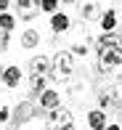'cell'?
<instances>
[{"label":"cell","mask_w":122,"mask_h":130,"mask_svg":"<svg viewBox=\"0 0 122 130\" xmlns=\"http://www.w3.org/2000/svg\"><path fill=\"white\" fill-rule=\"evenodd\" d=\"M96 69L98 72H112V69L122 67V32H109L96 37Z\"/></svg>","instance_id":"cell-1"},{"label":"cell","mask_w":122,"mask_h":130,"mask_svg":"<svg viewBox=\"0 0 122 130\" xmlns=\"http://www.w3.org/2000/svg\"><path fill=\"white\" fill-rule=\"evenodd\" d=\"M48 80L59 82V85H69L74 80V56L69 51H56L50 56V72Z\"/></svg>","instance_id":"cell-2"},{"label":"cell","mask_w":122,"mask_h":130,"mask_svg":"<svg viewBox=\"0 0 122 130\" xmlns=\"http://www.w3.org/2000/svg\"><path fill=\"white\" fill-rule=\"evenodd\" d=\"M43 130H77L74 122V111L69 106H59L56 111L43 117Z\"/></svg>","instance_id":"cell-3"},{"label":"cell","mask_w":122,"mask_h":130,"mask_svg":"<svg viewBox=\"0 0 122 130\" xmlns=\"http://www.w3.org/2000/svg\"><path fill=\"white\" fill-rule=\"evenodd\" d=\"M37 106H34V101H19L16 104V109H13V114H11V127L13 130H19L21 125H27V122H32V117H37Z\"/></svg>","instance_id":"cell-4"},{"label":"cell","mask_w":122,"mask_h":130,"mask_svg":"<svg viewBox=\"0 0 122 130\" xmlns=\"http://www.w3.org/2000/svg\"><path fill=\"white\" fill-rule=\"evenodd\" d=\"M16 21H34L40 16V0H16Z\"/></svg>","instance_id":"cell-5"},{"label":"cell","mask_w":122,"mask_h":130,"mask_svg":"<svg viewBox=\"0 0 122 130\" xmlns=\"http://www.w3.org/2000/svg\"><path fill=\"white\" fill-rule=\"evenodd\" d=\"M27 72H29V77H48V72H50V56H48V53H34L29 61H27Z\"/></svg>","instance_id":"cell-6"},{"label":"cell","mask_w":122,"mask_h":130,"mask_svg":"<svg viewBox=\"0 0 122 130\" xmlns=\"http://www.w3.org/2000/svg\"><path fill=\"white\" fill-rule=\"evenodd\" d=\"M59 106H64V104H61V96H59V90H56V88H48V90H45L43 96L37 98V109L45 111V114L56 111Z\"/></svg>","instance_id":"cell-7"},{"label":"cell","mask_w":122,"mask_h":130,"mask_svg":"<svg viewBox=\"0 0 122 130\" xmlns=\"http://www.w3.org/2000/svg\"><path fill=\"white\" fill-rule=\"evenodd\" d=\"M77 8H80V21H82V24L101 21V16H103L101 3H77Z\"/></svg>","instance_id":"cell-8"},{"label":"cell","mask_w":122,"mask_h":130,"mask_svg":"<svg viewBox=\"0 0 122 130\" xmlns=\"http://www.w3.org/2000/svg\"><path fill=\"white\" fill-rule=\"evenodd\" d=\"M21 80H24V72H21L19 64H8L3 72V85L8 88V90H16V88L21 85Z\"/></svg>","instance_id":"cell-9"},{"label":"cell","mask_w":122,"mask_h":130,"mask_svg":"<svg viewBox=\"0 0 122 130\" xmlns=\"http://www.w3.org/2000/svg\"><path fill=\"white\" fill-rule=\"evenodd\" d=\"M101 35H109V32H117L119 27V11L117 8H103V16H101Z\"/></svg>","instance_id":"cell-10"},{"label":"cell","mask_w":122,"mask_h":130,"mask_svg":"<svg viewBox=\"0 0 122 130\" xmlns=\"http://www.w3.org/2000/svg\"><path fill=\"white\" fill-rule=\"evenodd\" d=\"M27 85H29L27 101H37V98L48 90V77H29V74H27Z\"/></svg>","instance_id":"cell-11"},{"label":"cell","mask_w":122,"mask_h":130,"mask_svg":"<svg viewBox=\"0 0 122 130\" xmlns=\"http://www.w3.org/2000/svg\"><path fill=\"white\" fill-rule=\"evenodd\" d=\"M43 43V37H40V32L34 27H27L24 32H21V37H19V45L24 51H37V45Z\"/></svg>","instance_id":"cell-12"},{"label":"cell","mask_w":122,"mask_h":130,"mask_svg":"<svg viewBox=\"0 0 122 130\" xmlns=\"http://www.w3.org/2000/svg\"><path fill=\"white\" fill-rule=\"evenodd\" d=\"M48 24H50V32H53V35H64V32L72 29V19H69L64 11H59V13H53L48 19Z\"/></svg>","instance_id":"cell-13"},{"label":"cell","mask_w":122,"mask_h":130,"mask_svg":"<svg viewBox=\"0 0 122 130\" xmlns=\"http://www.w3.org/2000/svg\"><path fill=\"white\" fill-rule=\"evenodd\" d=\"M88 127L90 130H106L109 127V114L101 109H90L88 111Z\"/></svg>","instance_id":"cell-14"},{"label":"cell","mask_w":122,"mask_h":130,"mask_svg":"<svg viewBox=\"0 0 122 130\" xmlns=\"http://www.w3.org/2000/svg\"><path fill=\"white\" fill-rule=\"evenodd\" d=\"M90 45L96 48V37H90V35H85L82 40H77V43H72V48H69V53H72L74 58H77V56H80V58H85V56L90 53Z\"/></svg>","instance_id":"cell-15"},{"label":"cell","mask_w":122,"mask_h":130,"mask_svg":"<svg viewBox=\"0 0 122 130\" xmlns=\"http://www.w3.org/2000/svg\"><path fill=\"white\" fill-rule=\"evenodd\" d=\"M13 29H16V13H3L0 16V32L13 35Z\"/></svg>","instance_id":"cell-16"},{"label":"cell","mask_w":122,"mask_h":130,"mask_svg":"<svg viewBox=\"0 0 122 130\" xmlns=\"http://www.w3.org/2000/svg\"><path fill=\"white\" fill-rule=\"evenodd\" d=\"M40 13H48V16L59 13V0H40Z\"/></svg>","instance_id":"cell-17"},{"label":"cell","mask_w":122,"mask_h":130,"mask_svg":"<svg viewBox=\"0 0 122 130\" xmlns=\"http://www.w3.org/2000/svg\"><path fill=\"white\" fill-rule=\"evenodd\" d=\"M11 114H13V109L8 104H0V125H11Z\"/></svg>","instance_id":"cell-18"},{"label":"cell","mask_w":122,"mask_h":130,"mask_svg":"<svg viewBox=\"0 0 122 130\" xmlns=\"http://www.w3.org/2000/svg\"><path fill=\"white\" fill-rule=\"evenodd\" d=\"M11 43H13V35H0V53H8Z\"/></svg>","instance_id":"cell-19"},{"label":"cell","mask_w":122,"mask_h":130,"mask_svg":"<svg viewBox=\"0 0 122 130\" xmlns=\"http://www.w3.org/2000/svg\"><path fill=\"white\" fill-rule=\"evenodd\" d=\"M106 130H122V125H119V122H109V127Z\"/></svg>","instance_id":"cell-20"},{"label":"cell","mask_w":122,"mask_h":130,"mask_svg":"<svg viewBox=\"0 0 122 130\" xmlns=\"http://www.w3.org/2000/svg\"><path fill=\"white\" fill-rule=\"evenodd\" d=\"M3 72H5V67H3V64H0V82H3Z\"/></svg>","instance_id":"cell-21"},{"label":"cell","mask_w":122,"mask_h":130,"mask_svg":"<svg viewBox=\"0 0 122 130\" xmlns=\"http://www.w3.org/2000/svg\"><path fill=\"white\" fill-rule=\"evenodd\" d=\"M119 117H122V106H119Z\"/></svg>","instance_id":"cell-22"},{"label":"cell","mask_w":122,"mask_h":130,"mask_svg":"<svg viewBox=\"0 0 122 130\" xmlns=\"http://www.w3.org/2000/svg\"><path fill=\"white\" fill-rule=\"evenodd\" d=\"M0 35H3V32H0Z\"/></svg>","instance_id":"cell-23"}]
</instances>
